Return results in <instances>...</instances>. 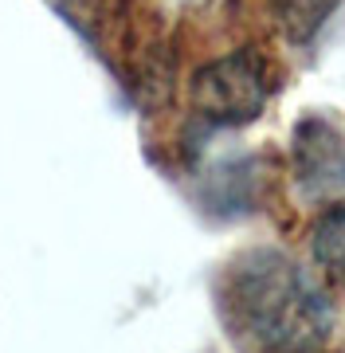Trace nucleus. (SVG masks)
<instances>
[{"label":"nucleus","mask_w":345,"mask_h":353,"mask_svg":"<svg viewBox=\"0 0 345 353\" xmlns=\"http://www.w3.org/2000/svg\"><path fill=\"white\" fill-rule=\"evenodd\" d=\"M275 90V71L255 48L228 51L205 63L189 83V102L212 126H247L255 122Z\"/></svg>","instance_id":"obj_2"},{"label":"nucleus","mask_w":345,"mask_h":353,"mask_svg":"<svg viewBox=\"0 0 345 353\" xmlns=\"http://www.w3.org/2000/svg\"><path fill=\"white\" fill-rule=\"evenodd\" d=\"M310 255L322 275L345 290V204L326 208L318 224L310 228Z\"/></svg>","instance_id":"obj_4"},{"label":"nucleus","mask_w":345,"mask_h":353,"mask_svg":"<svg viewBox=\"0 0 345 353\" xmlns=\"http://www.w3.org/2000/svg\"><path fill=\"white\" fill-rule=\"evenodd\" d=\"M291 176L306 201H337V196H345V134L330 118L310 114L294 126Z\"/></svg>","instance_id":"obj_3"},{"label":"nucleus","mask_w":345,"mask_h":353,"mask_svg":"<svg viewBox=\"0 0 345 353\" xmlns=\"http://www.w3.org/2000/svg\"><path fill=\"white\" fill-rule=\"evenodd\" d=\"M220 318L243 353H326L333 338L330 294L275 248H251L224 267Z\"/></svg>","instance_id":"obj_1"}]
</instances>
